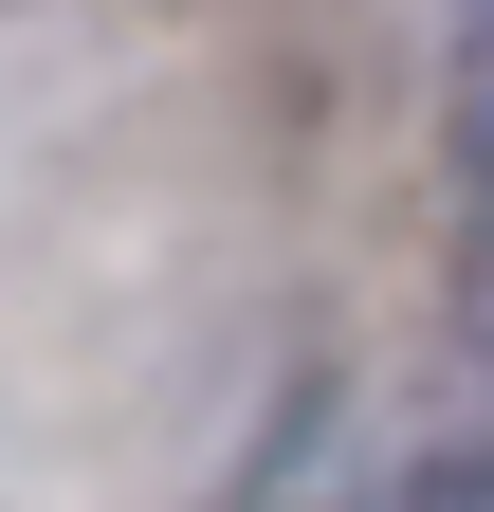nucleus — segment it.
I'll list each match as a JSON object with an SVG mask.
<instances>
[{"mask_svg": "<svg viewBox=\"0 0 494 512\" xmlns=\"http://www.w3.org/2000/svg\"><path fill=\"white\" fill-rule=\"evenodd\" d=\"M458 220H476V348H494V0H458Z\"/></svg>", "mask_w": 494, "mask_h": 512, "instance_id": "obj_1", "label": "nucleus"}, {"mask_svg": "<svg viewBox=\"0 0 494 512\" xmlns=\"http://www.w3.org/2000/svg\"><path fill=\"white\" fill-rule=\"evenodd\" d=\"M403 512H494V458H440V476H421Z\"/></svg>", "mask_w": 494, "mask_h": 512, "instance_id": "obj_2", "label": "nucleus"}]
</instances>
